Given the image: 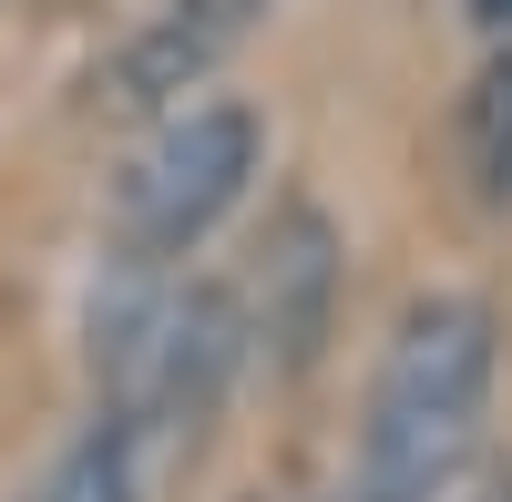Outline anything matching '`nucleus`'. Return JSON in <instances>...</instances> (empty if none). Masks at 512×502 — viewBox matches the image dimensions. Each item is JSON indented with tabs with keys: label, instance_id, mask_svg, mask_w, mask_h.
Segmentation results:
<instances>
[{
	"label": "nucleus",
	"instance_id": "nucleus-1",
	"mask_svg": "<svg viewBox=\"0 0 512 502\" xmlns=\"http://www.w3.org/2000/svg\"><path fill=\"white\" fill-rule=\"evenodd\" d=\"M492 359H502V328H492L482 298H461V287L410 298L379 369H369L349 502H441L472 472L482 410H492Z\"/></svg>",
	"mask_w": 512,
	"mask_h": 502
},
{
	"label": "nucleus",
	"instance_id": "nucleus-6",
	"mask_svg": "<svg viewBox=\"0 0 512 502\" xmlns=\"http://www.w3.org/2000/svg\"><path fill=\"white\" fill-rule=\"evenodd\" d=\"M441 502H512V472H502V462H472V472H461Z\"/></svg>",
	"mask_w": 512,
	"mask_h": 502
},
{
	"label": "nucleus",
	"instance_id": "nucleus-3",
	"mask_svg": "<svg viewBox=\"0 0 512 502\" xmlns=\"http://www.w3.org/2000/svg\"><path fill=\"white\" fill-rule=\"evenodd\" d=\"M338 277H349V246H338V216L328 205L297 195L287 216L267 226L246 267V359H267V380H297V369H318L328 349V318H338Z\"/></svg>",
	"mask_w": 512,
	"mask_h": 502
},
{
	"label": "nucleus",
	"instance_id": "nucleus-2",
	"mask_svg": "<svg viewBox=\"0 0 512 502\" xmlns=\"http://www.w3.org/2000/svg\"><path fill=\"white\" fill-rule=\"evenodd\" d=\"M256 164H267V113H256V103L195 93L185 113H164L144 134V154L113 175V236H123V257L185 267L195 246L246 205Z\"/></svg>",
	"mask_w": 512,
	"mask_h": 502
},
{
	"label": "nucleus",
	"instance_id": "nucleus-8",
	"mask_svg": "<svg viewBox=\"0 0 512 502\" xmlns=\"http://www.w3.org/2000/svg\"><path fill=\"white\" fill-rule=\"evenodd\" d=\"M246 11H277V0H246Z\"/></svg>",
	"mask_w": 512,
	"mask_h": 502
},
{
	"label": "nucleus",
	"instance_id": "nucleus-5",
	"mask_svg": "<svg viewBox=\"0 0 512 502\" xmlns=\"http://www.w3.org/2000/svg\"><path fill=\"white\" fill-rule=\"evenodd\" d=\"M451 154H461V185H472L482 216H512V41H492V62L461 82Z\"/></svg>",
	"mask_w": 512,
	"mask_h": 502
},
{
	"label": "nucleus",
	"instance_id": "nucleus-4",
	"mask_svg": "<svg viewBox=\"0 0 512 502\" xmlns=\"http://www.w3.org/2000/svg\"><path fill=\"white\" fill-rule=\"evenodd\" d=\"M246 0H164V11L123 41V52L103 62V113H185L205 82H216V62L246 41Z\"/></svg>",
	"mask_w": 512,
	"mask_h": 502
},
{
	"label": "nucleus",
	"instance_id": "nucleus-7",
	"mask_svg": "<svg viewBox=\"0 0 512 502\" xmlns=\"http://www.w3.org/2000/svg\"><path fill=\"white\" fill-rule=\"evenodd\" d=\"M472 11V31H492V41H512V0H461Z\"/></svg>",
	"mask_w": 512,
	"mask_h": 502
}]
</instances>
